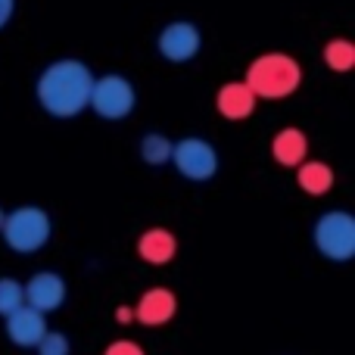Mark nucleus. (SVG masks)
I'll return each mask as SVG.
<instances>
[{"label":"nucleus","mask_w":355,"mask_h":355,"mask_svg":"<svg viewBox=\"0 0 355 355\" xmlns=\"http://www.w3.org/2000/svg\"><path fill=\"white\" fill-rule=\"evenodd\" d=\"M306 153H309V141L300 128H284L271 141V156L281 166H300V162H306Z\"/></svg>","instance_id":"obj_13"},{"label":"nucleus","mask_w":355,"mask_h":355,"mask_svg":"<svg viewBox=\"0 0 355 355\" xmlns=\"http://www.w3.org/2000/svg\"><path fill=\"white\" fill-rule=\"evenodd\" d=\"M12 10H16V0H0V28H6V22L12 19Z\"/></svg>","instance_id":"obj_20"},{"label":"nucleus","mask_w":355,"mask_h":355,"mask_svg":"<svg viewBox=\"0 0 355 355\" xmlns=\"http://www.w3.org/2000/svg\"><path fill=\"white\" fill-rule=\"evenodd\" d=\"M202 47V35L193 22H168L156 37V50L168 62H190Z\"/></svg>","instance_id":"obj_7"},{"label":"nucleus","mask_w":355,"mask_h":355,"mask_svg":"<svg viewBox=\"0 0 355 355\" xmlns=\"http://www.w3.org/2000/svg\"><path fill=\"white\" fill-rule=\"evenodd\" d=\"M141 156L147 166H166V162H172V141L153 131V135H147L141 141Z\"/></svg>","instance_id":"obj_15"},{"label":"nucleus","mask_w":355,"mask_h":355,"mask_svg":"<svg viewBox=\"0 0 355 355\" xmlns=\"http://www.w3.org/2000/svg\"><path fill=\"white\" fill-rule=\"evenodd\" d=\"M296 168H300V172H296V181H300V187L306 190V193L321 196L334 187V172H331V166H324V162H300Z\"/></svg>","instance_id":"obj_14"},{"label":"nucleus","mask_w":355,"mask_h":355,"mask_svg":"<svg viewBox=\"0 0 355 355\" xmlns=\"http://www.w3.org/2000/svg\"><path fill=\"white\" fill-rule=\"evenodd\" d=\"M3 218H6V212H3V209H0V227H3Z\"/></svg>","instance_id":"obj_22"},{"label":"nucleus","mask_w":355,"mask_h":355,"mask_svg":"<svg viewBox=\"0 0 355 355\" xmlns=\"http://www.w3.org/2000/svg\"><path fill=\"white\" fill-rule=\"evenodd\" d=\"M246 87L256 97L281 100L300 87V62L287 53H265L246 69Z\"/></svg>","instance_id":"obj_2"},{"label":"nucleus","mask_w":355,"mask_h":355,"mask_svg":"<svg viewBox=\"0 0 355 355\" xmlns=\"http://www.w3.org/2000/svg\"><path fill=\"white\" fill-rule=\"evenodd\" d=\"M175 309H178V302H175L172 290L156 287V290H147V293L141 296V302L135 306V318L147 327H159V324H166V321L175 318Z\"/></svg>","instance_id":"obj_10"},{"label":"nucleus","mask_w":355,"mask_h":355,"mask_svg":"<svg viewBox=\"0 0 355 355\" xmlns=\"http://www.w3.org/2000/svg\"><path fill=\"white\" fill-rule=\"evenodd\" d=\"M215 103H218L221 116L237 122V119H246L252 110H256V94L246 87V81H231V85H225L218 91Z\"/></svg>","instance_id":"obj_11"},{"label":"nucleus","mask_w":355,"mask_h":355,"mask_svg":"<svg viewBox=\"0 0 355 355\" xmlns=\"http://www.w3.org/2000/svg\"><path fill=\"white\" fill-rule=\"evenodd\" d=\"M103 355H144V349L137 343H131V340H119V343H112Z\"/></svg>","instance_id":"obj_19"},{"label":"nucleus","mask_w":355,"mask_h":355,"mask_svg":"<svg viewBox=\"0 0 355 355\" xmlns=\"http://www.w3.org/2000/svg\"><path fill=\"white\" fill-rule=\"evenodd\" d=\"M44 334H47V321H44V312H37V309L19 306L16 312L6 315V337L16 346L31 349V346H37V340Z\"/></svg>","instance_id":"obj_9"},{"label":"nucleus","mask_w":355,"mask_h":355,"mask_svg":"<svg viewBox=\"0 0 355 355\" xmlns=\"http://www.w3.org/2000/svg\"><path fill=\"white\" fill-rule=\"evenodd\" d=\"M315 246L324 259L349 262L355 252V218L349 212H327L315 225Z\"/></svg>","instance_id":"obj_5"},{"label":"nucleus","mask_w":355,"mask_h":355,"mask_svg":"<svg viewBox=\"0 0 355 355\" xmlns=\"http://www.w3.org/2000/svg\"><path fill=\"white\" fill-rule=\"evenodd\" d=\"M94 75L81 60H56L37 75V103L53 119H75L87 110Z\"/></svg>","instance_id":"obj_1"},{"label":"nucleus","mask_w":355,"mask_h":355,"mask_svg":"<svg viewBox=\"0 0 355 355\" xmlns=\"http://www.w3.org/2000/svg\"><path fill=\"white\" fill-rule=\"evenodd\" d=\"M131 318H135V312H131L128 306H122V309H119V312H116V321H119V324H128Z\"/></svg>","instance_id":"obj_21"},{"label":"nucleus","mask_w":355,"mask_h":355,"mask_svg":"<svg viewBox=\"0 0 355 355\" xmlns=\"http://www.w3.org/2000/svg\"><path fill=\"white\" fill-rule=\"evenodd\" d=\"M62 302H66V281L53 271H37L25 284V306L37 309V312H56Z\"/></svg>","instance_id":"obj_8"},{"label":"nucleus","mask_w":355,"mask_h":355,"mask_svg":"<svg viewBox=\"0 0 355 355\" xmlns=\"http://www.w3.org/2000/svg\"><path fill=\"white\" fill-rule=\"evenodd\" d=\"M175 250H178V243H175L172 231H166V227H150V231H144L141 240H137V252H141V259L150 265L172 262Z\"/></svg>","instance_id":"obj_12"},{"label":"nucleus","mask_w":355,"mask_h":355,"mask_svg":"<svg viewBox=\"0 0 355 355\" xmlns=\"http://www.w3.org/2000/svg\"><path fill=\"white\" fill-rule=\"evenodd\" d=\"M135 103H137L135 85H131L125 75H103V78H94L87 106H91L100 119H106V122H119V119L131 116Z\"/></svg>","instance_id":"obj_4"},{"label":"nucleus","mask_w":355,"mask_h":355,"mask_svg":"<svg viewBox=\"0 0 355 355\" xmlns=\"http://www.w3.org/2000/svg\"><path fill=\"white\" fill-rule=\"evenodd\" d=\"M324 62L334 72H349L355 66V47L349 41H343V37H337V41H331L324 47Z\"/></svg>","instance_id":"obj_16"},{"label":"nucleus","mask_w":355,"mask_h":355,"mask_svg":"<svg viewBox=\"0 0 355 355\" xmlns=\"http://www.w3.org/2000/svg\"><path fill=\"white\" fill-rule=\"evenodd\" d=\"M172 162L190 181H209L218 172V153L202 137H184V141L172 144Z\"/></svg>","instance_id":"obj_6"},{"label":"nucleus","mask_w":355,"mask_h":355,"mask_svg":"<svg viewBox=\"0 0 355 355\" xmlns=\"http://www.w3.org/2000/svg\"><path fill=\"white\" fill-rule=\"evenodd\" d=\"M0 234H3L10 250L37 252L50 240V215L37 206H19L3 218Z\"/></svg>","instance_id":"obj_3"},{"label":"nucleus","mask_w":355,"mask_h":355,"mask_svg":"<svg viewBox=\"0 0 355 355\" xmlns=\"http://www.w3.org/2000/svg\"><path fill=\"white\" fill-rule=\"evenodd\" d=\"M19 306H25V287L16 277H0V318L16 312Z\"/></svg>","instance_id":"obj_17"},{"label":"nucleus","mask_w":355,"mask_h":355,"mask_svg":"<svg viewBox=\"0 0 355 355\" xmlns=\"http://www.w3.org/2000/svg\"><path fill=\"white\" fill-rule=\"evenodd\" d=\"M37 355H69V340L66 334L60 331H47L41 340H37Z\"/></svg>","instance_id":"obj_18"}]
</instances>
